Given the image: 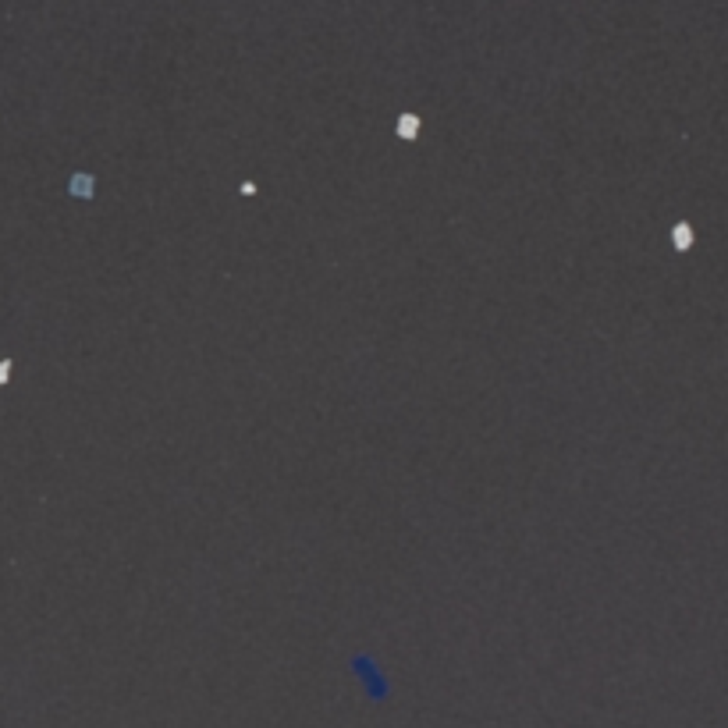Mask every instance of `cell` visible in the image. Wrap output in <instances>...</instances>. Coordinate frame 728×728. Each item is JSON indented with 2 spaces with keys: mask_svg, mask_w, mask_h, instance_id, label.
Listing matches in <instances>:
<instances>
[{
  "mask_svg": "<svg viewBox=\"0 0 728 728\" xmlns=\"http://www.w3.org/2000/svg\"><path fill=\"white\" fill-rule=\"evenodd\" d=\"M675 238H678V246L686 249V246H689V227H686V224H678V227H675Z\"/></svg>",
  "mask_w": 728,
  "mask_h": 728,
  "instance_id": "obj_1",
  "label": "cell"
},
{
  "mask_svg": "<svg viewBox=\"0 0 728 728\" xmlns=\"http://www.w3.org/2000/svg\"><path fill=\"white\" fill-rule=\"evenodd\" d=\"M0 380H8V363H0Z\"/></svg>",
  "mask_w": 728,
  "mask_h": 728,
  "instance_id": "obj_2",
  "label": "cell"
}]
</instances>
